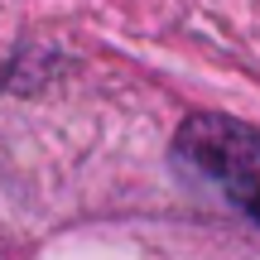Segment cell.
<instances>
[{"label":"cell","instance_id":"obj_1","mask_svg":"<svg viewBox=\"0 0 260 260\" xmlns=\"http://www.w3.org/2000/svg\"><path fill=\"white\" fill-rule=\"evenodd\" d=\"M178 159L207 183H217L241 212L260 222V130L232 116H193L178 125Z\"/></svg>","mask_w":260,"mask_h":260}]
</instances>
